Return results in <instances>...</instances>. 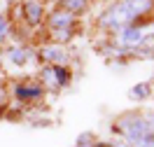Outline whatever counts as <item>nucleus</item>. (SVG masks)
Instances as JSON below:
<instances>
[{
  "label": "nucleus",
  "mask_w": 154,
  "mask_h": 147,
  "mask_svg": "<svg viewBox=\"0 0 154 147\" xmlns=\"http://www.w3.org/2000/svg\"><path fill=\"white\" fill-rule=\"evenodd\" d=\"M147 93H149V91H147V84H138V87L131 91V96H133V98H145Z\"/></svg>",
  "instance_id": "0eeeda50"
},
{
  "label": "nucleus",
  "mask_w": 154,
  "mask_h": 147,
  "mask_svg": "<svg viewBox=\"0 0 154 147\" xmlns=\"http://www.w3.org/2000/svg\"><path fill=\"white\" fill-rule=\"evenodd\" d=\"M143 28H128L124 33V42L126 44H135V42H140V40H143Z\"/></svg>",
  "instance_id": "7ed1b4c3"
},
{
  "label": "nucleus",
  "mask_w": 154,
  "mask_h": 147,
  "mask_svg": "<svg viewBox=\"0 0 154 147\" xmlns=\"http://www.w3.org/2000/svg\"><path fill=\"white\" fill-rule=\"evenodd\" d=\"M70 17H54V26H68Z\"/></svg>",
  "instance_id": "1a4fd4ad"
},
{
  "label": "nucleus",
  "mask_w": 154,
  "mask_h": 147,
  "mask_svg": "<svg viewBox=\"0 0 154 147\" xmlns=\"http://www.w3.org/2000/svg\"><path fill=\"white\" fill-rule=\"evenodd\" d=\"M26 12H28V21L30 23H38L40 21V5L38 2H28V5H26Z\"/></svg>",
  "instance_id": "39448f33"
},
{
  "label": "nucleus",
  "mask_w": 154,
  "mask_h": 147,
  "mask_svg": "<svg viewBox=\"0 0 154 147\" xmlns=\"http://www.w3.org/2000/svg\"><path fill=\"white\" fill-rule=\"evenodd\" d=\"M135 147H154V138H143L135 142Z\"/></svg>",
  "instance_id": "6e6552de"
},
{
  "label": "nucleus",
  "mask_w": 154,
  "mask_h": 147,
  "mask_svg": "<svg viewBox=\"0 0 154 147\" xmlns=\"http://www.w3.org/2000/svg\"><path fill=\"white\" fill-rule=\"evenodd\" d=\"M51 70H54V79H56V84H66V82H68L66 68H51Z\"/></svg>",
  "instance_id": "423d86ee"
},
{
  "label": "nucleus",
  "mask_w": 154,
  "mask_h": 147,
  "mask_svg": "<svg viewBox=\"0 0 154 147\" xmlns=\"http://www.w3.org/2000/svg\"><path fill=\"white\" fill-rule=\"evenodd\" d=\"M145 10H149V0H126L115 12H110L112 17L105 19V21L107 23H119L122 19H133V17H138V14L145 12Z\"/></svg>",
  "instance_id": "f257e3e1"
},
{
  "label": "nucleus",
  "mask_w": 154,
  "mask_h": 147,
  "mask_svg": "<svg viewBox=\"0 0 154 147\" xmlns=\"http://www.w3.org/2000/svg\"><path fill=\"white\" fill-rule=\"evenodd\" d=\"M100 147H105V145H100Z\"/></svg>",
  "instance_id": "f8f14e48"
},
{
  "label": "nucleus",
  "mask_w": 154,
  "mask_h": 147,
  "mask_svg": "<svg viewBox=\"0 0 154 147\" xmlns=\"http://www.w3.org/2000/svg\"><path fill=\"white\" fill-rule=\"evenodd\" d=\"M2 33H5V21L0 19V35H2Z\"/></svg>",
  "instance_id": "9b49d317"
},
{
  "label": "nucleus",
  "mask_w": 154,
  "mask_h": 147,
  "mask_svg": "<svg viewBox=\"0 0 154 147\" xmlns=\"http://www.w3.org/2000/svg\"><path fill=\"white\" fill-rule=\"evenodd\" d=\"M17 93H19V98H35V96L42 93V89L40 87H19Z\"/></svg>",
  "instance_id": "20e7f679"
},
{
  "label": "nucleus",
  "mask_w": 154,
  "mask_h": 147,
  "mask_svg": "<svg viewBox=\"0 0 154 147\" xmlns=\"http://www.w3.org/2000/svg\"><path fill=\"white\" fill-rule=\"evenodd\" d=\"M14 61H17V63H23V61H26V54H19V51H14Z\"/></svg>",
  "instance_id": "9d476101"
},
{
  "label": "nucleus",
  "mask_w": 154,
  "mask_h": 147,
  "mask_svg": "<svg viewBox=\"0 0 154 147\" xmlns=\"http://www.w3.org/2000/svg\"><path fill=\"white\" fill-rule=\"evenodd\" d=\"M122 131H124L133 142H138V140L147 138V131H149V128H147V124H145L140 117H126V119H122Z\"/></svg>",
  "instance_id": "f03ea898"
}]
</instances>
